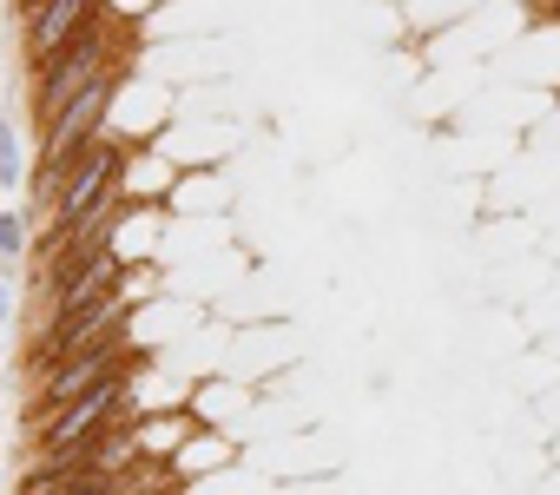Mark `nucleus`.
Wrapping results in <instances>:
<instances>
[{
	"instance_id": "1",
	"label": "nucleus",
	"mask_w": 560,
	"mask_h": 495,
	"mask_svg": "<svg viewBox=\"0 0 560 495\" xmlns=\"http://www.w3.org/2000/svg\"><path fill=\"white\" fill-rule=\"evenodd\" d=\"M113 67H119V41H113V27H106V21H93V27H86V34H80L60 60H47V67L34 73V106H40V126H54V119H60V113H67L86 87H100Z\"/></svg>"
},
{
	"instance_id": "8",
	"label": "nucleus",
	"mask_w": 560,
	"mask_h": 495,
	"mask_svg": "<svg viewBox=\"0 0 560 495\" xmlns=\"http://www.w3.org/2000/svg\"><path fill=\"white\" fill-rule=\"evenodd\" d=\"M27 172H21V139H14V126L0 119V185H21Z\"/></svg>"
},
{
	"instance_id": "6",
	"label": "nucleus",
	"mask_w": 560,
	"mask_h": 495,
	"mask_svg": "<svg viewBox=\"0 0 560 495\" xmlns=\"http://www.w3.org/2000/svg\"><path fill=\"white\" fill-rule=\"evenodd\" d=\"M113 298H126V265L106 252V258H93L73 285L54 291V318H47V324H73V318H86V311H100V304H113Z\"/></svg>"
},
{
	"instance_id": "7",
	"label": "nucleus",
	"mask_w": 560,
	"mask_h": 495,
	"mask_svg": "<svg viewBox=\"0 0 560 495\" xmlns=\"http://www.w3.org/2000/svg\"><path fill=\"white\" fill-rule=\"evenodd\" d=\"M27 252V218L21 211H0V265H14Z\"/></svg>"
},
{
	"instance_id": "5",
	"label": "nucleus",
	"mask_w": 560,
	"mask_h": 495,
	"mask_svg": "<svg viewBox=\"0 0 560 495\" xmlns=\"http://www.w3.org/2000/svg\"><path fill=\"white\" fill-rule=\"evenodd\" d=\"M93 21H100V0H47V8L27 21V60H34V73H40L47 60H60Z\"/></svg>"
},
{
	"instance_id": "10",
	"label": "nucleus",
	"mask_w": 560,
	"mask_h": 495,
	"mask_svg": "<svg viewBox=\"0 0 560 495\" xmlns=\"http://www.w3.org/2000/svg\"><path fill=\"white\" fill-rule=\"evenodd\" d=\"M0 318H8V285H0Z\"/></svg>"
},
{
	"instance_id": "2",
	"label": "nucleus",
	"mask_w": 560,
	"mask_h": 495,
	"mask_svg": "<svg viewBox=\"0 0 560 495\" xmlns=\"http://www.w3.org/2000/svg\"><path fill=\"white\" fill-rule=\"evenodd\" d=\"M119 179H126V146H113V139L86 146V152L73 159V172H67L60 198H54V218H47V231H54V238H67L73 225H86V218H93L106 198H119Z\"/></svg>"
},
{
	"instance_id": "4",
	"label": "nucleus",
	"mask_w": 560,
	"mask_h": 495,
	"mask_svg": "<svg viewBox=\"0 0 560 495\" xmlns=\"http://www.w3.org/2000/svg\"><path fill=\"white\" fill-rule=\"evenodd\" d=\"M132 364V337L119 331V337H106V344H93V350H73V357H60L54 370H40L47 383H40V410L47 416H60L67 403H80L86 390H100L113 370H126Z\"/></svg>"
},
{
	"instance_id": "3",
	"label": "nucleus",
	"mask_w": 560,
	"mask_h": 495,
	"mask_svg": "<svg viewBox=\"0 0 560 495\" xmlns=\"http://www.w3.org/2000/svg\"><path fill=\"white\" fill-rule=\"evenodd\" d=\"M126 396H132V364L126 370H113L100 390H86L80 403H67L60 416H47V429H34L40 436V456H60V449H80V442H93L100 429H113L119 423V410H126Z\"/></svg>"
},
{
	"instance_id": "9",
	"label": "nucleus",
	"mask_w": 560,
	"mask_h": 495,
	"mask_svg": "<svg viewBox=\"0 0 560 495\" xmlns=\"http://www.w3.org/2000/svg\"><path fill=\"white\" fill-rule=\"evenodd\" d=\"M139 482H145V469H126V475H93L80 495H132Z\"/></svg>"
}]
</instances>
